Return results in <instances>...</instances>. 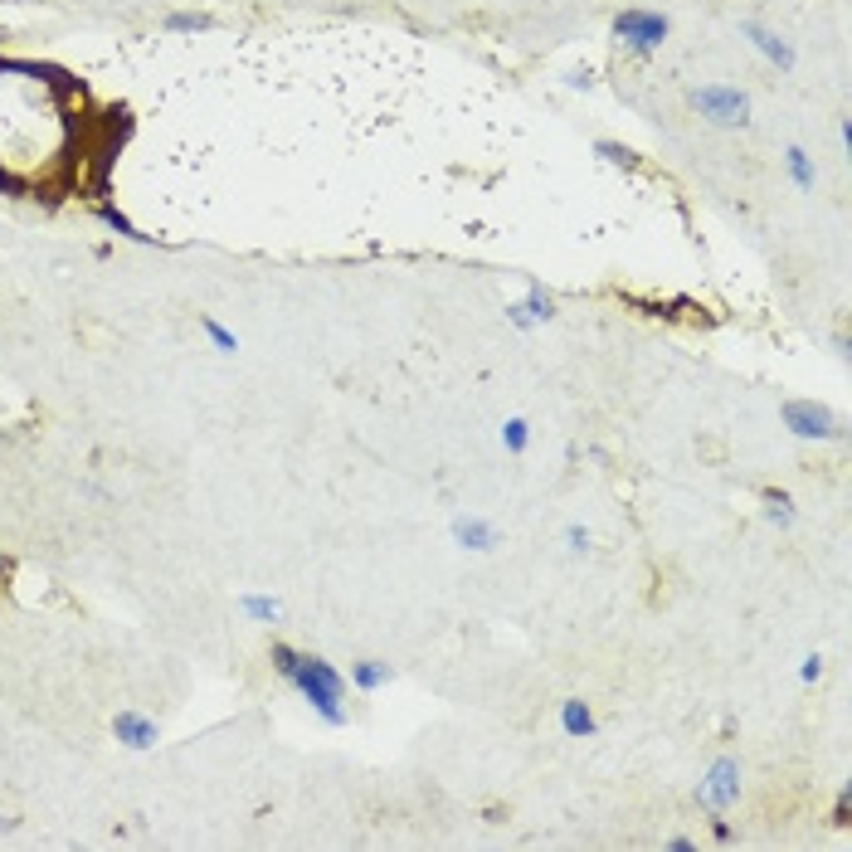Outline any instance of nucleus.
Returning a JSON list of instances; mask_svg holds the SVG:
<instances>
[{"label":"nucleus","instance_id":"f257e3e1","mask_svg":"<svg viewBox=\"0 0 852 852\" xmlns=\"http://www.w3.org/2000/svg\"><path fill=\"white\" fill-rule=\"evenodd\" d=\"M268 663H273V672L293 687L302 702L317 711L322 726L341 731V726L351 721V711H346V677H341L336 663H327L322 653H302V648H293V643H273V648H268Z\"/></svg>","mask_w":852,"mask_h":852},{"label":"nucleus","instance_id":"f03ea898","mask_svg":"<svg viewBox=\"0 0 852 852\" xmlns=\"http://www.w3.org/2000/svg\"><path fill=\"white\" fill-rule=\"evenodd\" d=\"M609 35H614V44H624L629 54L648 59V54H658V49L667 44V35H672V20H667L663 10H643V5H629V10H619V15H614Z\"/></svg>","mask_w":852,"mask_h":852},{"label":"nucleus","instance_id":"7ed1b4c3","mask_svg":"<svg viewBox=\"0 0 852 852\" xmlns=\"http://www.w3.org/2000/svg\"><path fill=\"white\" fill-rule=\"evenodd\" d=\"M687 103L697 117H706L711 127H726V132H741L750 127V93L736 83H702L687 93Z\"/></svg>","mask_w":852,"mask_h":852},{"label":"nucleus","instance_id":"20e7f679","mask_svg":"<svg viewBox=\"0 0 852 852\" xmlns=\"http://www.w3.org/2000/svg\"><path fill=\"white\" fill-rule=\"evenodd\" d=\"M779 419H784V429L794 439H818V444H838L843 439V419L828 405H818V400H784Z\"/></svg>","mask_w":852,"mask_h":852},{"label":"nucleus","instance_id":"39448f33","mask_svg":"<svg viewBox=\"0 0 852 852\" xmlns=\"http://www.w3.org/2000/svg\"><path fill=\"white\" fill-rule=\"evenodd\" d=\"M697 804L706 814H726V809L741 804V760L736 755H716L711 760V770L697 784Z\"/></svg>","mask_w":852,"mask_h":852},{"label":"nucleus","instance_id":"423d86ee","mask_svg":"<svg viewBox=\"0 0 852 852\" xmlns=\"http://www.w3.org/2000/svg\"><path fill=\"white\" fill-rule=\"evenodd\" d=\"M741 39L755 49V54H765L779 74H794V69H799V49H794L789 39H779L770 25H760V20H741Z\"/></svg>","mask_w":852,"mask_h":852},{"label":"nucleus","instance_id":"0eeeda50","mask_svg":"<svg viewBox=\"0 0 852 852\" xmlns=\"http://www.w3.org/2000/svg\"><path fill=\"white\" fill-rule=\"evenodd\" d=\"M112 736H117V745H127V750H151V745L161 741V726H156V716H147V711L122 706L112 716Z\"/></svg>","mask_w":852,"mask_h":852},{"label":"nucleus","instance_id":"6e6552de","mask_svg":"<svg viewBox=\"0 0 852 852\" xmlns=\"http://www.w3.org/2000/svg\"><path fill=\"white\" fill-rule=\"evenodd\" d=\"M453 541L463 546V551H478V556H487V551H497L502 546V526L492 517H478V512H468V517H453Z\"/></svg>","mask_w":852,"mask_h":852},{"label":"nucleus","instance_id":"1a4fd4ad","mask_svg":"<svg viewBox=\"0 0 852 852\" xmlns=\"http://www.w3.org/2000/svg\"><path fill=\"white\" fill-rule=\"evenodd\" d=\"M560 731H565L570 741H590L594 731H599L594 706L585 702V697H565V702H560Z\"/></svg>","mask_w":852,"mask_h":852},{"label":"nucleus","instance_id":"9d476101","mask_svg":"<svg viewBox=\"0 0 852 852\" xmlns=\"http://www.w3.org/2000/svg\"><path fill=\"white\" fill-rule=\"evenodd\" d=\"M390 682H395V667L385 663V658H361V663H351V687H356L361 697L385 692Z\"/></svg>","mask_w":852,"mask_h":852},{"label":"nucleus","instance_id":"9b49d317","mask_svg":"<svg viewBox=\"0 0 852 852\" xmlns=\"http://www.w3.org/2000/svg\"><path fill=\"white\" fill-rule=\"evenodd\" d=\"M239 614L249 624H263V629H278L283 624V604L273 594H239Z\"/></svg>","mask_w":852,"mask_h":852},{"label":"nucleus","instance_id":"f8f14e48","mask_svg":"<svg viewBox=\"0 0 852 852\" xmlns=\"http://www.w3.org/2000/svg\"><path fill=\"white\" fill-rule=\"evenodd\" d=\"M784 176H789V186H794V190H804V195H809V190L818 186L814 156H809L804 147H784Z\"/></svg>","mask_w":852,"mask_h":852},{"label":"nucleus","instance_id":"ddd939ff","mask_svg":"<svg viewBox=\"0 0 852 852\" xmlns=\"http://www.w3.org/2000/svg\"><path fill=\"white\" fill-rule=\"evenodd\" d=\"M521 312L531 317V327H551V322H556V297L531 278V283H526V297H521Z\"/></svg>","mask_w":852,"mask_h":852},{"label":"nucleus","instance_id":"4468645a","mask_svg":"<svg viewBox=\"0 0 852 852\" xmlns=\"http://www.w3.org/2000/svg\"><path fill=\"white\" fill-rule=\"evenodd\" d=\"M161 30L166 35H205V30H215V15H205V10H171L161 20Z\"/></svg>","mask_w":852,"mask_h":852},{"label":"nucleus","instance_id":"2eb2a0df","mask_svg":"<svg viewBox=\"0 0 852 852\" xmlns=\"http://www.w3.org/2000/svg\"><path fill=\"white\" fill-rule=\"evenodd\" d=\"M93 215H98V220L108 224L112 234H122V239H132V244H151V234H142V229H137V224L127 220V215H122V210H117L112 200H98V205H93Z\"/></svg>","mask_w":852,"mask_h":852},{"label":"nucleus","instance_id":"dca6fc26","mask_svg":"<svg viewBox=\"0 0 852 852\" xmlns=\"http://www.w3.org/2000/svg\"><path fill=\"white\" fill-rule=\"evenodd\" d=\"M200 332H205V341H210V351H220V356H234V351H239V336L229 332L215 312H200Z\"/></svg>","mask_w":852,"mask_h":852},{"label":"nucleus","instance_id":"f3484780","mask_svg":"<svg viewBox=\"0 0 852 852\" xmlns=\"http://www.w3.org/2000/svg\"><path fill=\"white\" fill-rule=\"evenodd\" d=\"M760 502H765V517L775 521V526H794V517H799V512H794V497H789L784 487H765Z\"/></svg>","mask_w":852,"mask_h":852},{"label":"nucleus","instance_id":"a211bd4d","mask_svg":"<svg viewBox=\"0 0 852 852\" xmlns=\"http://www.w3.org/2000/svg\"><path fill=\"white\" fill-rule=\"evenodd\" d=\"M502 448H507L512 458H526V448H531V419L512 414V419L502 424Z\"/></svg>","mask_w":852,"mask_h":852},{"label":"nucleus","instance_id":"6ab92c4d","mask_svg":"<svg viewBox=\"0 0 852 852\" xmlns=\"http://www.w3.org/2000/svg\"><path fill=\"white\" fill-rule=\"evenodd\" d=\"M594 156H599V161H609V166H619V171H638V151L624 147V142L599 137V142H594Z\"/></svg>","mask_w":852,"mask_h":852},{"label":"nucleus","instance_id":"aec40b11","mask_svg":"<svg viewBox=\"0 0 852 852\" xmlns=\"http://www.w3.org/2000/svg\"><path fill=\"white\" fill-rule=\"evenodd\" d=\"M560 536H565V551H570V556H590L594 536H590V526H585V521H570Z\"/></svg>","mask_w":852,"mask_h":852},{"label":"nucleus","instance_id":"412c9836","mask_svg":"<svg viewBox=\"0 0 852 852\" xmlns=\"http://www.w3.org/2000/svg\"><path fill=\"white\" fill-rule=\"evenodd\" d=\"M818 677H823V658H818V653H809V658L799 663V682H804V687H814Z\"/></svg>","mask_w":852,"mask_h":852},{"label":"nucleus","instance_id":"4be33fe9","mask_svg":"<svg viewBox=\"0 0 852 852\" xmlns=\"http://www.w3.org/2000/svg\"><path fill=\"white\" fill-rule=\"evenodd\" d=\"M848 818H852V789H838V804H833V823H838V828H848Z\"/></svg>","mask_w":852,"mask_h":852},{"label":"nucleus","instance_id":"5701e85b","mask_svg":"<svg viewBox=\"0 0 852 852\" xmlns=\"http://www.w3.org/2000/svg\"><path fill=\"white\" fill-rule=\"evenodd\" d=\"M711 838L716 843H736V828L726 823V814H711Z\"/></svg>","mask_w":852,"mask_h":852},{"label":"nucleus","instance_id":"b1692460","mask_svg":"<svg viewBox=\"0 0 852 852\" xmlns=\"http://www.w3.org/2000/svg\"><path fill=\"white\" fill-rule=\"evenodd\" d=\"M507 322H512L517 332H536V327H531V317L521 312V302H507Z\"/></svg>","mask_w":852,"mask_h":852},{"label":"nucleus","instance_id":"393cba45","mask_svg":"<svg viewBox=\"0 0 852 852\" xmlns=\"http://www.w3.org/2000/svg\"><path fill=\"white\" fill-rule=\"evenodd\" d=\"M663 848H667V852H697V843H692V838H682V833H677V838H667Z\"/></svg>","mask_w":852,"mask_h":852},{"label":"nucleus","instance_id":"a878e982","mask_svg":"<svg viewBox=\"0 0 852 852\" xmlns=\"http://www.w3.org/2000/svg\"><path fill=\"white\" fill-rule=\"evenodd\" d=\"M838 142H843V151L852 147V127H848V117H843V122H838Z\"/></svg>","mask_w":852,"mask_h":852},{"label":"nucleus","instance_id":"bb28decb","mask_svg":"<svg viewBox=\"0 0 852 852\" xmlns=\"http://www.w3.org/2000/svg\"><path fill=\"white\" fill-rule=\"evenodd\" d=\"M5 575H10V560L0 556V585H5Z\"/></svg>","mask_w":852,"mask_h":852}]
</instances>
